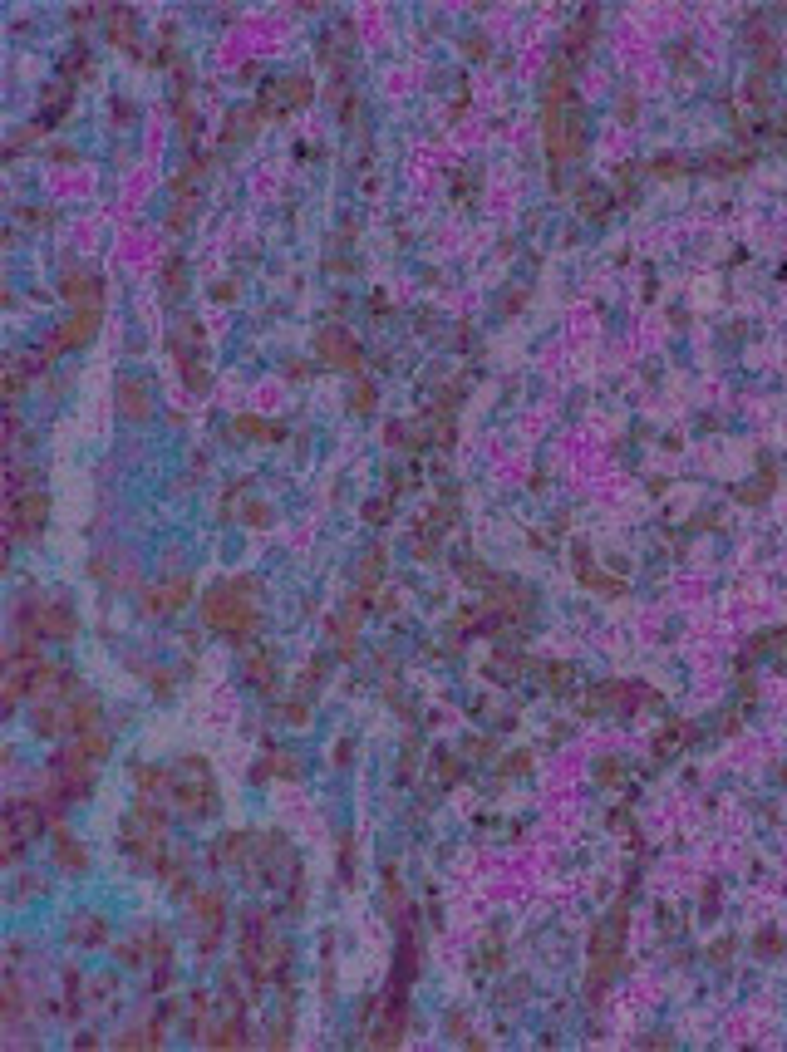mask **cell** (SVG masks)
Returning a JSON list of instances; mask_svg holds the SVG:
<instances>
[{
  "label": "cell",
  "mask_w": 787,
  "mask_h": 1052,
  "mask_svg": "<svg viewBox=\"0 0 787 1052\" xmlns=\"http://www.w3.org/2000/svg\"><path fill=\"white\" fill-rule=\"evenodd\" d=\"M237 433L266 438V443H276V438H281V428H276V423H261V418H237Z\"/></svg>",
  "instance_id": "21"
},
{
  "label": "cell",
  "mask_w": 787,
  "mask_h": 1052,
  "mask_svg": "<svg viewBox=\"0 0 787 1052\" xmlns=\"http://www.w3.org/2000/svg\"><path fill=\"white\" fill-rule=\"evenodd\" d=\"M74 743H79V753H84V758H109V748H114V743H109V733H94V728H84V733H74Z\"/></svg>",
  "instance_id": "18"
},
{
  "label": "cell",
  "mask_w": 787,
  "mask_h": 1052,
  "mask_svg": "<svg viewBox=\"0 0 787 1052\" xmlns=\"http://www.w3.org/2000/svg\"><path fill=\"white\" fill-rule=\"evenodd\" d=\"M168 797L178 802L182 817H212L217 812V782H212V772H207V762L202 758H182L178 767H173V787H168Z\"/></svg>",
  "instance_id": "4"
},
{
  "label": "cell",
  "mask_w": 787,
  "mask_h": 1052,
  "mask_svg": "<svg viewBox=\"0 0 787 1052\" xmlns=\"http://www.w3.org/2000/svg\"><path fill=\"white\" fill-rule=\"evenodd\" d=\"M119 409L133 418V423H143L148 413H153V399H148V384L143 379H119Z\"/></svg>",
  "instance_id": "13"
},
{
  "label": "cell",
  "mask_w": 787,
  "mask_h": 1052,
  "mask_svg": "<svg viewBox=\"0 0 787 1052\" xmlns=\"http://www.w3.org/2000/svg\"><path fill=\"white\" fill-rule=\"evenodd\" d=\"M15 625L25 640H74L79 615L64 600H15Z\"/></svg>",
  "instance_id": "3"
},
{
  "label": "cell",
  "mask_w": 787,
  "mask_h": 1052,
  "mask_svg": "<svg viewBox=\"0 0 787 1052\" xmlns=\"http://www.w3.org/2000/svg\"><path fill=\"white\" fill-rule=\"evenodd\" d=\"M123 846H128V856L138 861V866H163V851H168V826H163V812L148 802V797H138L133 802V812H128V821H123Z\"/></svg>",
  "instance_id": "2"
},
{
  "label": "cell",
  "mask_w": 787,
  "mask_h": 1052,
  "mask_svg": "<svg viewBox=\"0 0 787 1052\" xmlns=\"http://www.w3.org/2000/svg\"><path fill=\"white\" fill-rule=\"evenodd\" d=\"M119 1048H163V1028H133L119 1038Z\"/></svg>",
  "instance_id": "20"
},
{
  "label": "cell",
  "mask_w": 787,
  "mask_h": 1052,
  "mask_svg": "<svg viewBox=\"0 0 787 1052\" xmlns=\"http://www.w3.org/2000/svg\"><path fill=\"white\" fill-rule=\"evenodd\" d=\"M192 600V581L187 576H178V581H168V585H158V590H148L143 595V610L148 615H173V610H182Z\"/></svg>",
  "instance_id": "12"
},
{
  "label": "cell",
  "mask_w": 787,
  "mask_h": 1052,
  "mask_svg": "<svg viewBox=\"0 0 787 1052\" xmlns=\"http://www.w3.org/2000/svg\"><path fill=\"white\" fill-rule=\"evenodd\" d=\"M55 861H60V871H84L89 866V851L69 831H55Z\"/></svg>",
  "instance_id": "16"
},
{
  "label": "cell",
  "mask_w": 787,
  "mask_h": 1052,
  "mask_svg": "<svg viewBox=\"0 0 787 1052\" xmlns=\"http://www.w3.org/2000/svg\"><path fill=\"white\" fill-rule=\"evenodd\" d=\"M45 807L40 802H30V797H10L5 802V861H20L25 856V846H35L40 841V831H45Z\"/></svg>",
  "instance_id": "6"
},
{
  "label": "cell",
  "mask_w": 787,
  "mask_h": 1052,
  "mask_svg": "<svg viewBox=\"0 0 787 1052\" xmlns=\"http://www.w3.org/2000/svg\"><path fill=\"white\" fill-rule=\"evenodd\" d=\"M271 674H276V659H271V649H251V659H246V679H251V689L271 694Z\"/></svg>",
  "instance_id": "17"
},
{
  "label": "cell",
  "mask_w": 787,
  "mask_h": 1052,
  "mask_svg": "<svg viewBox=\"0 0 787 1052\" xmlns=\"http://www.w3.org/2000/svg\"><path fill=\"white\" fill-rule=\"evenodd\" d=\"M45 517H50V497H45L40 487L10 492V497H5V536H10V546H15V541H35V536L45 531Z\"/></svg>",
  "instance_id": "7"
},
{
  "label": "cell",
  "mask_w": 787,
  "mask_h": 1052,
  "mask_svg": "<svg viewBox=\"0 0 787 1052\" xmlns=\"http://www.w3.org/2000/svg\"><path fill=\"white\" fill-rule=\"evenodd\" d=\"M99 291H104L99 276H74V271L64 276V300L79 305V310H99Z\"/></svg>",
  "instance_id": "14"
},
{
  "label": "cell",
  "mask_w": 787,
  "mask_h": 1052,
  "mask_svg": "<svg viewBox=\"0 0 787 1052\" xmlns=\"http://www.w3.org/2000/svg\"><path fill=\"white\" fill-rule=\"evenodd\" d=\"M192 915L202 920V944H197V954L207 959V954L217 949V939H222V925H227V895H222L217 885L197 890V895H192Z\"/></svg>",
  "instance_id": "8"
},
{
  "label": "cell",
  "mask_w": 787,
  "mask_h": 1052,
  "mask_svg": "<svg viewBox=\"0 0 787 1052\" xmlns=\"http://www.w3.org/2000/svg\"><path fill=\"white\" fill-rule=\"evenodd\" d=\"M45 664H50V659L35 649V640H15L10 649H5V708H15L25 694H35Z\"/></svg>",
  "instance_id": "5"
},
{
  "label": "cell",
  "mask_w": 787,
  "mask_h": 1052,
  "mask_svg": "<svg viewBox=\"0 0 787 1052\" xmlns=\"http://www.w3.org/2000/svg\"><path fill=\"white\" fill-rule=\"evenodd\" d=\"M301 104H310V79L305 74H291V79H281V84H271V99L261 104V118H281L286 109H301Z\"/></svg>",
  "instance_id": "10"
},
{
  "label": "cell",
  "mask_w": 787,
  "mask_h": 1052,
  "mask_svg": "<svg viewBox=\"0 0 787 1052\" xmlns=\"http://www.w3.org/2000/svg\"><path fill=\"white\" fill-rule=\"evenodd\" d=\"M369 404H374V389H369V379H360V389H355V413H369Z\"/></svg>",
  "instance_id": "22"
},
{
  "label": "cell",
  "mask_w": 787,
  "mask_h": 1052,
  "mask_svg": "<svg viewBox=\"0 0 787 1052\" xmlns=\"http://www.w3.org/2000/svg\"><path fill=\"white\" fill-rule=\"evenodd\" d=\"M315 354H320L325 364H335V369H350V374H360V345H355L345 330H325V335L315 340Z\"/></svg>",
  "instance_id": "11"
},
{
  "label": "cell",
  "mask_w": 787,
  "mask_h": 1052,
  "mask_svg": "<svg viewBox=\"0 0 787 1052\" xmlns=\"http://www.w3.org/2000/svg\"><path fill=\"white\" fill-rule=\"evenodd\" d=\"M202 620H207L212 630H222L227 640L246 644V640H251V630H256V620H261L256 581L242 576V581H222L217 590H207V600H202Z\"/></svg>",
  "instance_id": "1"
},
{
  "label": "cell",
  "mask_w": 787,
  "mask_h": 1052,
  "mask_svg": "<svg viewBox=\"0 0 787 1052\" xmlns=\"http://www.w3.org/2000/svg\"><path fill=\"white\" fill-rule=\"evenodd\" d=\"M94 15H99V5H79V10H74V25H89Z\"/></svg>",
  "instance_id": "23"
},
{
  "label": "cell",
  "mask_w": 787,
  "mask_h": 1052,
  "mask_svg": "<svg viewBox=\"0 0 787 1052\" xmlns=\"http://www.w3.org/2000/svg\"><path fill=\"white\" fill-rule=\"evenodd\" d=\"M104 939H109V925H104L99 915H74V925H69V944L94 949V944H104Z\"/></svg>",
  "instance_id": "15"
},
{
  "label": "cell",
  "mask_w": 787,
  "mask_h": 1052,
  "mask_svg": "<svg viewBox=\"0 0 787 1052\" xmlns=\"http://www.w3.org/2000/svg\"><path fill=\"white\" fill-rule=\"evenodd\" d=\"M94 330H99V310H74V315L64 320L60 330H55V335L45 340V350H40V354L50 359V354H60V350H74V345L94 340Z\"/></svg>",
  "instance_id": "9"
},
{
  "label": "cell",
  "mask_w": 787,
  "mask_h": 1052,
  "mask_svg": "<svg viewBox=\"0 0 787 1052\" xmlns=\"http://www.w3.org/2000/svg\"><path fill=\"white\" fill-rule=\"evenodd\" d=\"M168 286H173V295H178V286H182V266H178V261L168 266Z\"/></svg>",
  "instance_id": "24"
},
{
  "label": "cell",
  "mask_w": 787,
  "mask_h": 1052,
  "mask_svg": "<svg viewBox=\"0 0 787 1052\" xmlns=\"http://www.w3.org/2000/svg\"><path fill=\"white\" fill-rule=\"evenodd\" d=\"M109 15H114V20H109V40H114V45H133V10H109Z\"/></svg>",
  "instance_id": "19"
}]
</instances>
